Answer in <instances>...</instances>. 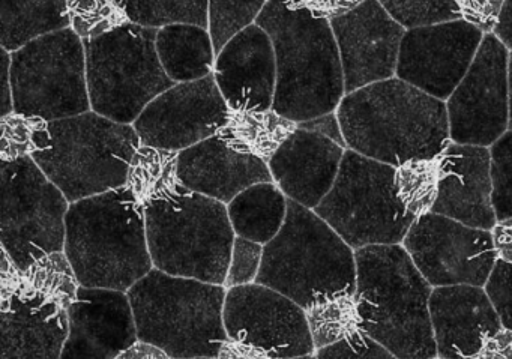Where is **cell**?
I'll list each match as a JSON object with an SVG mask.
<instances>
[{
  "label": "cell",
  "mask_w": 512,
  "mask_h": 359,
  "mask_svg": "<svg viewBox=\"0 0 512 359\" xmlns=\"http://www.w3.org/2000/svg\"><path fill=\"white\" fill-rule=\"evenodd\" d=\"M397 169L347 149L328 196L314 209L352 250L400 245L416 215L395 187Z\"/></svg>",
  "instance_id": "10"
},
{
  "label": "cell",
  "mask_w": 512,
  "mask_h": 359,
  "mask_svg": "<svg viewBox=\"0 0 512 359\" xmlns=\"http://www.w3.org/2000/svg\"><path fill=\"white\" fill-rule=\"evenodd\" d=\"M464 22L470 23L482 34H493L499 22L503 2L484 0V2H460Z\"/></svg>",
  "instance_id": "42"
},
{
  "label": "cell",
  "mask_w": 512,
  "mask_h": 359,
  "mask_svg": "<svg viewBox=\"0 0 512 359\" xmlns=\"http://www.w3.org/2000/svg\"><path fill=\"white\" fill-rule=\"evenodd\" d=\"M0 163L34 157L49 146V122L29 116L11 115L0 119Z\"/></svg>",
  "instance_id": "33"
},
{
  "label": "cell",
  "mask_w": 512,
  "mask_h": 359,
  "mask_svg": "<svg viewBox=\"0 0 512 359\" xmlns=\"http://www.w3.org/2000/svg\"><path fill=\"white\" fill-rule=\"evenodd\" d=\"M127 295L140 341L172 359H217L227 341L226 287L154 268Z\"/></svg>",
  "instance_id": "6"
},
{
  "label": "cell",
  "mask_w": 512,
  "mask_h": 359,
  "mask_svg": "<svg viewBox=\"0 0 512 359\" xmlns=\"http://www.w3.org/2000/svg\"><path fill=\"white\" fill-rule=\"evenodd\" d=\"M295 359H317L314 355H308V356H302V358H295Z\"/></svg>",
  "instance_id": "53"
},
{
  "label": "cell",
  "mask_w": 512,
  "mask_h": 359,
  "mask_svg": "<svg viewBox=\"0 0 512 359\" xmlns=\"http://www.w3.org/2000/svg\"><path fill=\"white\" fill-rule=\"evenodd\" d=\"M230 109L214 74L179 83L155 98L133 127L142 146L181 152L218 136Z\"/></svg>",
  "instance_id": "16"
},
{
  "label": "cell",
  "mask_w": 512,
  "mask_h": 359,
  "mask_svg": "<svg viewBox=\"0 0 512 359\" xmlns=\"http://www.w3.org/2000/svg\"><path fill=\"white\" fill-rule=\"evenodd\" d=\"M157 53L164 71L176 85L197 82L214 74L217 56L208 29L191 25L160 29Z\"/></svg>",
  "instance_id": "25"
},
{
  "label": "cell",
  "mask_w": 512,
  "mask_h": 359,
  "mask_svg": "<svg viewBox=\"0 0 512 359\" xmlns=\"http://www.w3.org/2000/svg\"><path fill=\"white\" fill-rule=\"evenodd\" d=\"M433 359H443V358H440V356H436V358H433Z\"/></svg>",
  "instance_id": "54"
},
{
  "label": "cell",
  "mask_w": 512,
  "mask_h": 359,
  "mask_svg": "<svg viewBox=\"0 0 512 359\" xmlns=\"http://www.w3.org/2000/svg\"><path fill=\"white\" fill-rule=\"evenodd\" d=\"M214 77L230 110H272L277 89V61L269 35L260 26L253 25L233 38L217 56Z\"/></svg>",
  "instance_id": "20"
},
{
  "label": "cell",
  "mask_w": 512,
  "mask_h": 359,
  "mask_svg": "<svg viewBox=\"0 0 512 359\" xmlns=\"http://www.w3.org/2000/svg\"><path fill=\"white\" fill-rule=\"evenodd\" d=\"M202 359H206V358H202Z\"/></svg>",
  "instance_id": "55"
},
{
  "label": "cell",
  "mask_w": 512,
  "mask_h": 359,
  "mask_svg": "<svg viewBox=\"0 0 512 359\" xmlns=\"http://www.w3.org/2000/svg\"><path fill=\"white\" fill-rule=\"evenodd\" d=\"M436 163L431 161H413L397 169L395 187L404 208L410 214L421 217L430 214L436 197Z\"/></svg>",
  "instance_id": "36"
},
{
  "label": "cell",
  "mask_w": 512,
  "mask_h": 359,
  "mask_svg": "<svg viewBox=\"0 0 512 359\" xmlns=\"http://www.w3.org/2000/svg\"><path fill=\"white\" fill-rule=\"evenodd\" d=\"M298 125L278 115L274 110L268 112H236L230 110L226 124L218 137L227 146L259 158L266 164L272 160L278 149L295 133Z\"/></svg>",
  "instance_id": "29"
},
{
  "label": "cell",
  "mask_w": 512,
  "mask_h": 359,
  "mask_svg": "<svg viewBox=\"0 0 512 359\" xmlns=\"http://www.w3.org/2000/svg\"><path fill=\"white\" fill-rule=\"evenodd\" d=\"M404 29L430 28L463 20L460 2H380Z\"/></svg>",
  "instance_id": "37"
},
{
  "label": "cell",
  "mask_w": 512,
  "mask_h": 359,
  "mask_svg": "<svg viewBox=\"0 0 512 359\" xmlns=\"http://www.w3.org/2000/svg\"><path fill=\"white\" fill-rule=\"evenodd\" d=\"M118 356L103 344L86 337L82 332L70 329L61 359H116Z\"/></svg>",
  "instance_id": "43"
},
{
  "label": "cell",
  "mask_w": 512,
  "mask_h": 359,
  "mask_svg": "<svg viewBox=\"0 0 512 359\" xmlns=\"http://www.w3.org/2000/svg\"><path fill=\"white\" fill-rule=\"evenodd\" d=\"M64 253L86 289L127 293L154 269L145 211L125 188L71 203Z\"/></svg>",
  "instance_id": "4"
},
{
  "label": "cell",
  "mask_w": 512,
  "mask_h": 359,
  "mask_svg": "<svg viewBox=\"0 0 512 359\" xmlns=\"http://www.w3.org/2000/svg\"><path fill=\"white\" fill-rule=\"evenodd\" d=\"M484 37L464 20L407 31L397 79L437 100H449L472 67Z\"/></svg>",
  "instance_id": "17"
},
{
  "label": "cell",
  "mask_w": 512,
  "mask_h": 359,
  "mask_svg": "<svg viewBox=\"0 0 512 359\" xmlns=\"http://www.w3.org/2000/svg\"><path fill=\"white\" fill-rule=\"evenodd\" d=\"M305 313L316 350L364 334L356 293L325 299Z\"/></svg>",
  "instance_id": "31"
},
{
  "label": "cell",
  "mask_w": 512,
  "mask_h": 359,
  "mask_svg": "<svg viewBox=\"0 0 512 359\" xmlns=\"http://www.w3.org/2000/svg\"><path fill=\"white\" fill-rule=\"evenodd\" d=\"M68 28H71L68 2H0V44L8 53L19 52L46 35Z\"/></svg>",
  "instance_id": "27"
},
{
  "label": "cell",
  "mask_w": 512,
  "mask_h": 359,
  "mask_svg": "<svg viewBox=\"0 0 512 359\" xmlns=\"http://www.w3.org/2000/svg\"><path fill=\"white\" fill-rule=\"evenodd\" d=\"M434 163L436 197L430 214L443 215L473 229L491 232L497 218L493 206L490 151L481 146L449 143Z\"/></svg>",
  "instance_id": "19"
},
{
  "label": "cell",
  "mask_w": 512,
  "mask_h": 359,
  "mask_svg": "<svg viewBox=\"0 0 512 359\" xmlns=\"http://www.w3.org/2000/svg\"><path fill=\"white\" fill-rule=\"evenodd\" d=\"M224 326L227 338L250 344L272 359L302 358L316 350L304 308L260 284L227 290Z\"/></svg>",
  "instance_id": "15"
},
{
  "label": "cell",
  "mask_w": 512,
  "mask_h": 359,
  "mask_svg": "<svg viewBox=\"0 0 512 359\" xmlns=\"http://www.w3.org/2000/svg\"><path fill=\"white\" fill-rule=\"evenodd\" d=\"M50 142L34 161L76 203L124 188L131 161L142 146L133 125L95 112L49 122Z\"/></svg>",
  "instance_id": "7"
},
{
  "label": "cell",
  "mask_w": 512,
  "mask_h": 359,
  "mask_svg": "<svg viewBox=\"0 0 512 359\" xmlns=\"http://www.w3.org/2000/svg\"><path fill=\"white\" fill-rule=\"evenodd\" d=\"M346 151L331 139L296 128L268 166L287 199L314 211L334 187Z\"/></svg>",
  "instance_id": "22"
},
{
  "label": "cell",
  "mask_w": 512,
  "mask_h": 359,
  "mask_svg": "<svg viewBox=\"0 0 512 359\" xmlns=\"http://www.w3.org/2000/svg\"><path fill=\"white\" fill-rule=\"evenodd\" d=\"M0 190V242L20 271L65 250L71 203L34 158L0 163Z\"/></svg>",
  "instance_id": "12"
},
{
  "label": "cell",
  "mask_w": 512,
  "mask_h": 359,
  "mask_svg": "<svg viewBox=\"0 0 512 359\" xmlns=\"http://www.w3.org/2000/svg\"><path fill=\"white\" fill-rule=\"evenodd\" d=\"M271 38L277 61L272 110L301 124L334 113L346 97L331 22L301 2H266L256 22Z\"/></svg>",
  "instance_id": "2"
},
{
  "label": "cell",
  "mask_w": 512,
  "mask_h": 359,
  "mask_svg": "<svg viewBox=\"0 0 512 359\" xmlns=\"http://www.w3.org/2000/svg\"><path fill=\"white\" fill-rule=\"evenodd\" d=\"M296 125H298V128H302V130L311 131V133L320 134V136L326 137V139H331L332 142L347 149L346 140H344L343 131H341L340 121H338V116L335 112Z\"/></svg>",
  "instance_id": "44"
},
{
  "label": "cell",
  "mask_w": 512,
  "mask_h": 359,
  "mask_svg": "<svg viewBox=\"0 0 512 359\" xmlns=\"http://www.w3.org/2000/svg\"><path fill=\"white\" fill-rule=\"evenodd\" d=\"M493 206L497 221L512 218V131L490 149Z\"/></svg>",
  "instance_id": "38"
},
{
  "label": "cell",
  "mask_w": 512,
  "mask_h": 359,
  "mask_svg": "<svg viewBox=\"0 0 512 359\" xmlns=\"http://www.w3.org/2000/svg\"><path fill=\"white\" fill-rule=\"evenodd\" d=\"M2 64H4V101H2V110L0 118L14 113L13 104V86H11V53L2 49Z\"/></svg>",
  "instance_id": "51"
},
{
  "label": "cell",
  "mask_w": 512,
  "mask_h": 359,
  "mask_svg": "<svg viewBox=\"0 0 512 359\" xmlns=\"http://www.w3.org/2000/svg\"><path fill=\"white\" fill-rule=\"evenodd\" d=\"M403 245L433 289L485 287L497 263L491 232L473 229L443 215L416 218Z\"/></svg>",
  "instance_id": "13"
},
{
  "label": "cell",
  "mask_w": 512,
  "mask_h": 359,
  "mask_svg": "<svg viewBox=\"0 0 512 359\" xmlns=\"http://www.w3.org/2000/svg\"><path fill=\"white\" fill-rule=\"evenodd\" d=\"M508 86H509V131H512V52H511V55H509Z\"/></svg>",
  "instance_id": "52"
},
{
  "label": "cell",
  "mask_w": 512,
  "mask_h": 359,
  "mask_svg": "<svg viewBox=\"0 0 512 359\" xmlns=\"http://www.w3.org/2000/svg\"><path fill=\"white\" fill-rule=\"evenodd\" d=\"M71 29L86 41L97 40L130 23L124 2L116 0H73L68 2Z\"/></svg>",
  "instance_id": "34"
},
{
  "label": "cell",
  "mask_w": 512,
  "mask_h": 359,
  "mask_svg": "<svg viewBox=\"0 0 512 359\" xmlns=\"http://www.w3.org/2000/svg\"><path fill=\"white\" fill-rule=\"evenodd\" d=\"M179 179L191 193L229 206L242 191L274 182L265 161L241 154L215 136L179 154Z\"/></svg>",
  "instance_id": "23"
},
{
  "label": "cell",
  "mask_w": 512,
  "mask_h": 359,
  "mask_svg": "<svg viewBox=\"0 0 512 359\" xmlns=\"http://www.w3.org/2000/svg\"><path fill=\"white\" fill-rule=\"evenodd\" d=\"M508 49L485 35L472 67L446 104L452 142L493 146L509 128Z\"/></svg>",
  "instance_id": "14"
},
{
  "label": "cell",
  "mask_w": 512,
  "mask_h": 359,
  "mask_svg": "<svg viewBox=\"0 0 512 359\" xmlns=\"http://www.w3.org/2000/svg\"><path fill=\"white\" fill-rule=\"evenodd\" d=\"M317 359H398L382 344L367 334H359L349 340L317 350Z\"/></svg>",
  "instance_id": "41"
},
{
  "label": "cell",
  "mask_w": 512,
  "mask_h": 359,
  "mask_svg": "<svg viewBox=\"0 0 512 359\" xmlns=\"http://www.w3.org/2000/svg\"><path fill=\"white\" fill-rule=\"evenodd\" d=\"M80 283L64 251L47 254L22 271L14 293H25L70 310L79 296ZM13 293V295H14Z\"/></svg>",
  "instance_id": "30"
},
{
  "label": "cell",
  "mask_w": 512,
  "mask_h": 359,
  "mask_svg": "<svg viewBox=\"0 0 512 359\" xmlns=\"http://www.w3.org/2000/svg\"><path fill=\"white\" fill-rule=\"evenodd\" d=\"M116 359H172L164 350L158 349L157 346L145 343V341H137L130 349L122 352Z\"/></svg>",
  "instance_id": "49"
},
{
  "label": "cell",
  "mask_w": 512,
  "mask_h": 359,
  "mask_svg": "<svg viewBox=\"0 0 512 359\" xmlns=\"http://www.w3.org/2000/svg\"><path fill=\"white\" fill-rule=\"evenodd\" d=\"M331 28L340 52L346 95L397 74L406 29L380 2H359L349 13L331 20Z\"/></svg>",
  "instance_id": "18"
},
{
  "label": "cell",
  "mask_w": 512,
  "mask_h": 359,
  "mask_svg": "<svg viewBox=\"0 0 512 359\" xmlns=\"http://www.w3.org/2000/svg\"><path fill=\"white\" fill-rule=\"evenodd\" d=\"M263 247L265 245L236 236L224 284L227 290L256 283L262 266Z\"/></svg>",
  "instance_id": "39"
},
{
  "label": "cell",
  "mask_w": 512,
  "mask_h": 359,
  "mask_svg": "<svg viewBox=\"0 0 512 359\" xmlns=\"http://www.w3.org/2000/svg\"><path fill=\"white\" fill-rule=\"evenodd\" d=\"M217 359H272L262 350L250 346V344L241 343V341L230 340L221 347Z\"/></svg>",
  "instance_id": "47"
},
{
  "label": "cell",
  "mask_w": 512,
  "mask_h": 359,
  "mask_svg": "<svg viewBox=\"0 0 512 359\" xmlns=\"http://www.w3.org/2000/svg\"><path fill=\"white\" fill-rule=\"evenodd\" d=\"M337 116L347 149L394 169L436 160L451 139L446 104L400 79L346 95Z\"/></svg>",
  "instance_id": "1"
},
{
  "label": "cell",
  "mask_w": 512,
  "mask_h": 359,
  "mask_svg": "<svg viewBox=\"0 0 512 359\" xmlns=\"http://www.w3.org/2000/svg\"><path fill=\"white\" fill-rule=\"evenodd\" d=\"M155 29L127 23L86 41V77L92 112L133 125L146 107L176 85L157 53Z\"/></svg>",
  "instance_id": "9"
},
{
  "label": "cell",
  "mask_w": 512,
  "mask_h": 359,
  "mask_svg": "<svg viewBox=\"0 0 512 359\" xmlns=\"http://www.w3.org/2000/svg\"><path fill=\"white\" fill-rule=\"evenodd\" d=\"M491 236H493L497 260L512 263V218L497 221L496 226L491 230Z\"/></svg>",
  "instance_id": "46"
},
{
  "label": "cell",
  "mask_w": 512,
  "mask_h": 359,
  "mask_svg": "<svg viewBox=\"0 0 512 359\" xmlns=\"http://www.w3.org/2000/svg\"><path fill=\"white\" fill-rule=\"evenodd\" d=\"M11 86L17 115L56 122L91 112L82 38L68 28L11 53Z\"/></svg>",
  "instance_id": "11"
},
{
  "label": "cell",
  "mask_w": 512,
  "mask_h": 359,
  "mask_svg": "<svg viewBox=\"0 0 512 359\" xmlns=\"http://www.w3.org/2000/svg\"><path fill=\"white\" fill-rule=\"evenodd\" d=\"M154 268L173 277L224 286L236 235L223 203L190 193L145 211Z\"/></svg>",
  "instance_id": "8"
},
{
  "label": "cell",
  "mask_w": 512,
  "mask_h": 359,
  "mask_svg": "<svg viewBox=\"0 0 512 359\" xmlns=\"http://www.w3.org/2000/svg\"><path fill=\"white\" fill-rule=\"evenodd\" d=\"M308 11L314 16L322 17V19L331 20L349 13L356 7L359 2H301Z\"/></svg>",
  "instance_id": "48"
},
{
  "label": "cell",
  "mask_w": 512,
  "mask_h": 359,
  "mask_svg": "<svg viewBox=\"0 0 512 359\" xmlns=\"http://www.w3.org/2000/svg\"><path fill=\"white\" fill-rule=\"evenodd\" d=\"M356 298L364 334L398 359L437 356L430 317L433 287L400 245L355 251Z\"/></svg>",
  "instance_id": "3"
},
{
  "label": "cell",
  "mask_w": 512,
  "mask_h": 359,
  "mask_svg": "<svg viewBox=\"0 0 512 359\" xmlns=\"http://www.w3.org/2000/svg\"><path fill=\"white\" fill-rule=\"evenodd\" d=\"M430 317L437 356L443 359H475L503 329L484 287H436L430 296Z\"/></svg>",
  "instance_id": "21"
},
{
  "label": "cell",
  "mask_w": 512,
  "mask_h": 359,
  "mask_svg": "<svg viewBox=\"0 0 512 359\" xmlns=\"http://www.w3.org/2000/svg\"><path fill=\"white\" fill-rule=\"evenodd\" d=\"M287 208L289 199L274 182L247 188L227 206L235 235L262 245L280 233Z\"/></svg>",
  "instance_id": "28"
},
{
  "label": "cell",
  "mask_w": 512,
  "mask_h": 359,
  "mask_svg": "<svg viewBox=\"0 0 512 359\" xmlns=\"http://www.w3.org/2000/svg\"><path fill=\"white\" fill-rule=\"evenodd\" d=\"M475 359H512V331L500 329L484 344Z\"/></svg>",
  "instance_id": "45"
},
{
  "label": "cell",
  "mask_w": 512,
  "mask_h": 359,
  "mask_svg": "<svg viewBox=\"0 0 512 359\" xmlns=\"http://www.w3.org/2000/svg\"><path fill=\"white\" fill-rule=\"evenodd\" d=\"M266 2H209V35L215 56L250 26L256 25Z\"/></svg>",
  "instance_id": "35"
},
{
  "label": "cell",
  "mask_w": 512,
  "mask_h": 359,
  "mask_svg": "<svg viewBox=\"0 0 512 359\" xmlns=\"http://www.w3.org/2000/svg\"><path fill=\"white\" fill-rule=\"evenodd\" d=\"M2 359H61L70 335L65 308L25 293L2 299Z\"/></svg>",
  "instance_id": "24"
},
{
  "label": "cell",
  "mask_w": 512,
  "mask_h": 359,
  "mask_svg": "<svg viewBox=\"0 0 512 359\" xmlns=\"http://www.w3.org/2000/svg\"><path fill=\"white\" fill-rule=\"evenodd\" d=\"M179 154L140 146L131 161L125 190L142 211L158 203H176L191 191L179 179Z\"/></svg>",
  "instance_id": "26"
},
{
  "label": "cell",
  "mask_w": 512,
  "mask_h": 359,
  "mask_svg": "<svg viewBox=\"0 0 512 359\" xmlns=\"http://www.w3.org/2000/svg\"><path fill=\"white\" fill-rule=\"evenodd\" d=\"M503 329L512 331V263L497 260L484 287Z\"/></svg>",
  "instance_id": "40"
},
{
  "label": "cell",
  "mask_w": 512,
  "mask_h": 359,
  "mask_svg": "<svg viewBox=\"0 0 512 359\" xmlns=\"http://www.w3.org/2000/svg\"><path fill=\"white\" fill-rule=\"evenodd\" d=\"M128 20L142 28L160 29L176 25L209 29V2H124Z\"/></svg>",
  "instance_id": "32"
},
{
  "label": "cell",
  "mask_w": 512,
  "mask_h": 359,
  "mask_svg": "<svg viewBox=\"0 0 512 359\" xmlns=\"http://www.w3.org/2000/svg\"><path fill=\"white\" fill-rule=\"evenodd\" d=\"M256 284L307 311L325 299L356 292L355 251L316 212L289 200L280 233L263 247Z\"/></svg>",
  "instance_id": "5"
},
{
  "label": "cell",
  "mask_w": 512,
  "mask_h": 359,
  "mask_svg": "<svg viewBox=\"0 0 512 359\" xmlns=\"http://www.w3.org/2000/svg\"><path fill=\"white\" fill-rule=\"evenodd\" d=\"M493 35L506 49L512 50V2H503L499 22H497Z\"/></svg>",
  "instance_id": "50"
}]
</instances>
